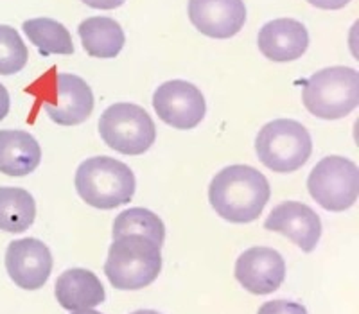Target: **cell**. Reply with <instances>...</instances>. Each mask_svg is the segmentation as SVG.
Segmentation results:
<instances>
[{"mask_svg":"<svg viewBox=\"0 0 359 314\" xmlns=\"http://www.w3.org/2000/svg\"><path fill=\"white\" fill-rule=\"evenodd\" d=\"M268 179L250 165H230L217 172L208 187V200L217 216L230 223H252L269 201Z\"/></svg>","mask_w":359,"mask_h":314,"instance_id":"obj_1","label":"cell"},{"mask_svg":"<svg viewBox=\"0 0 359 314\" xmlns=\"http://www.w3.org/2000/svg\"><path fill=\"white\" fill-rule=\"evenodd\" d=\"M162 269V253L156 243L142 235H124L114 239L104 273L115 289H144L156 280Z\"/></svg>","mask_w":359,"mask_h":314,"instance_id":"obj_2","label":"cell"},{"mask_svg":"<svg viewBox=\"0 0 359 314\" xmlns=\"http://www.w3.org/2000/svg\"><path fill=\"white\" fill-rule=\"evenodd\" d=\"M76 191L90 207L110 210L130 203L135 194V175L126 163L110 156H94L76 172Z\"/></svg>","mask_w":359,"mask_h":314,"instance_id":"obj_3","label":"cell"},{"mask_svg":"<svg viewBox=\"0 0 359 314\" xmlns=\"http://www.w3.org/2000/svg\"><path fill=\"white\" fill-rule=\"evenodd\" d=\"M302 101L311 115L325 121L347 117L359 104V74L348 67H329L306 81Z\"/></svg>","mask_w":359,"mask_h":314,"instance_id":"obj_4","label":"cell"},{"mask_svg":"<svg viewBox=\"0 0 359 314\" xmlns=\"http://www.w3.org/2000/svg\"><path fill=\"white\" fill-rule=\"evenodd\" d=\"M255 151L259 160L271 171L293 172L309 160L313 140L304 124L293 118H277L259 131Z\"/></svg>","mask_w":359,"mask_h":314,"instance_id":"obj_5","label":"cell"},{"mask_svg":"<svg viewBox=\"0 0 359 314\" xmlns=\"http://www.w3.org/2000/svg\"><path fill=\"white\" fill-rule=\"evenodd\" d=\"M99 135L114 151L135 156L144 155L155 144L156 128L144 108L117 102L99 118Z\"/></svg>","mask_w":359,"mask_h":314,"instance_id":"obj_6","label":"cell"},{"mask_svg":"<svg viewBox=\"0 0 359 314\" xmlns=\"http://www.w3.org/2000/svg\"><path fill=\"white\" fill-rule=\"evenodd\" d=\"M307 189L316 203L331 212H343L359 196V169L343 156H325L307 178Z\"/></svg>","mask_w":359,"mask_h":314,"instance_id":"obj_7","label":"cell"},{"mask_svg":"<svg viewBox=\"0 0 359 314\" xmlns=\"http://www.w3.org/2000/svg\"><path fill=\"white\" fill-rule=\"evenodd\" d=\"M153 108L163 123L176 130L196 128L207 111L205 97L198 86L182 79L160 85L153 95Z\"/></svg>","mask_w":359,"mask_h":314,"instance_id":"obj_8","label":"cell"},{"mask_svg":"<svg viewBox=\"0 0 359 314\" xmlns=\"http://www.w3.org/2000/svg\"><path fill=\"white\" fill-rule=\"evenodd\" d=\"M6 269L11 280L22 289H40L53 271V255L47 245L38 239H18L8 246Z\"/></svg>","mask_w":359,"mask_h":314,"instance_id":"obj_9","label":"cell"},{"mask_svg":"<svg viewBox=\"0 0 359 314\" xmlns=\"http://www.w3.org/2000/svg\"><path fill=\"white\" fill-rule=\"evenodd\" d=\"M236 278L250 293L269 294L277 291L286 278V262L273 248L255 246L239 255Z\"/></svg>","mask_w":359,"mask_h":314,"instance_id":"obj_10","label":"cell"},{"mask_svg":"<svg viewBox=\"0 0 359 314\" xmlns=\"http://www.w3.org/2000/svg\"><path fill=\"white\" fill-rule=\"evenodd\" d=\"M269 232H278L309 253L316 248L322 237V221L313 208L300 201H284L269 212L264 223Z\"/></svg>","mask_w":359,"mask_h":314,"instance_id":"obj_11","label":"cell"},{"mask_svg":"<svg viewBox=\"0 0 359 314\" xmlns=\"http://www.w3.org/2000/svg\"><path fill=\"white\" fill-rule=\"evenodd\" d=\"M189 18L205 36L226 40L243 29L246 8L243 0H189Z\"/></svg>","mask_w":359,"mask_h":314,"instance_id":"obj_12","label":"cell"},{"mask_svg":"<svg viewBox=\"0 0 359 314\" xmlns=\"http://www.w3.org/2000/svg\"><path fill=\"white\" fill-rule=\"evenodd\" d=\"M54 101L45 111L60 126H78L94 110L92 88L74 74H57L54 79Z\"/></svg>","mask_w":359,"mask_h":314,"instance_id":"obj_13","label":"cell"},{"mask_svg":"<svg viewBox=\"0 0 359 314\" xmlns=\"http://www.w3.org/2000/svg\"><path fill=\"white\" fill-rule=\"evenodd\" d=\"M259 50L262 56L275 63L294 62L302 57L309 47L306 25L293 18H277L259 31Z\"/></svg>","mask_w":359,"mask_h":314,"instance_id":"obj_14","label":"cell"},{"mask_svg":"<svg viewBox=\"0 0 359 314\" xmlns=\"http://www.w3.org/2000/svg\"><path fill=\"white\" fill-rule=\"evenodd\" d=\"M57 303L67 310L92 309L104 302V287L92 271L83 268L67 269L56 280Z\"/></svg>","mask_w":359,"mask_h":314,"instance_id":"obj_15","label":"cell"},{"mask_svg":"<svg viewBox=\"0 0 359 314\" xmlns=\"http://www.w3.org/2000/svg\"><path fill=\"white\" fill-rule=\"evenodd\" d=\"M41 147L33 135L20 130L0 131V172L27 176L40 165Z\"/></svg>","mask_w":359,"mask_h":314,"instance_id":"obj_16","label":"cell"},{"mask_svg":"<svg viewBox=\"0 0 359 314\" xmlns=\"http://www.w3.org/2000/svg\"><path fill=\"white\" fill-rule=\"evenodd\" d=\"M83 49L92 57H115L124 47L123 27L108 17H92L79 24Z\"/></svg>","mask_w":359,"mask_h":314,"instance_id":"obj_17","label":"cell"},{"mask_svg":"<svg viewBox=\"0 0 359 314\" xmlns=\"http://www.w3.org/2000/svg\"><path fill=\"white\" fill-rule=\"evenodd\" d=\"M36 203L27 191L18 187H0V230L22 233L34 223Z\"/></svg>","mask_w":359,"mask_h":314,"instance_id":"obj_18","label":"cell"},{"mask_svg":"<svg viewBox=\"0 0 359 314\" xmlns=\"http://www.w3.org/2000/svg\"><path fill=\"white\" fill-rule=\"evenodd\" d=\"M24 33L36 45L43 56L47 54H72L74 43L72 36L67 27L53 18H33L24 22Z\"/></svg>","mask_w":359,"mask_h":314,"instance_id":"obj_19","label":"cell"},{"mask_svg":"<svg viewBox=\"0 0 359 314\" xmlns=\"http://www.w3.org/2000/svg\"><path fill=\"white\" fill-rule=\"evenodd\" d=\"M124 235H142L162 246L165 239V226L155 212L135 207L121 212L114 221V239Z\"/></svg>","mask_w":359,"mask_h":314,"instance_id":"obj_20","label":"cell"},{"mask_svg":"<svg viewBox=\"0 0 359 314\" xmlns=\"http://www.w3.org/2000/svg\"><path fill=\"white\" fill-rule=\"evenodd\" d=\"M27 60V47L20 34L9 25H0V76L20 72Z\"/></svg>","mask_w":359,"mask_h":314,"instance_id":"obj_21","label":"cell"},{"mask_svg":"<svg viewBox=\"0 0 359 314\" xmlns=\"http://www.w3.org/2000/svg\"><path fill=\"white\" fill-rule=\"evenodd\" d=\"M257 314H307V309L302 303L287 302V300H273L262 303Z\"/></svg>","mask_w":359,"mask_h":314,"instance_id":"obj_22","label":"cell"},{"mask_svg":"<svg viewBox=\"0 0 359 314\" xmlns=\"http://www.w3.org/2000/svg\"><path fill=\"white\" fill-rule=\"evenodd\" d=\"M311 6L318 9H327V11H334V9H341L351 2V0H307Z\"/></svg>","mask_w":359,"mask_h":314,"instance_id":"obj_23","label":"cell"},{"mask_svg":"<svg viewBox=\"0 0 359 314\" xmlns=\"http://www.w3.org/2000/svg\"><path fill=\"white\" fill-rule=\"evenodd\" d=\"M81 2L94 9H115L123 6L126 0H81Z\"/></svg>","mask_w":359,"mask_h":314,"instance_id":"obj_24","label":"cell"},{"mask_svg":"<svg viewBox=\"0 0 359 314\" xmlns=\"http://www.w3.org/2000/svg\"><path fill=\"white\" fill-rule=\"evenodd\" d=\"M9 104H11V101H9V92L6 90V86L0 83V121L6 118V115L9 114Z\"/></svg>","mask_w":359,"mask_h":314,"instance_id":"obj_25","label":"cell"},{"mask_svg":"<svg viewBox=\"0 0 359 314\" xmlns=\"http://www.w3.org/2000/svg\"><path fill=\"white\" fill-rule=\"evenodd\" d=\"M72 314H101L94 309H78V310H72Z\"/></svg>","mask_w":359,"mask_h":314,"instance_id":"obj_26","label":"cell"},{"mask_svg":"<svg viewBox=\"0 0 359 314\" xmlns=\"http://www.w3.org/2000/svg\"><path fill=\"white\" fill-rule=\"evenodd\" d=\"M131 314H160V313H156V310L144 309V310H135V313H131Z\"/></svg>","mask_w":359,"mask_h":314,"instance_id":"obj_27","label":"cell"}]
</instances>
